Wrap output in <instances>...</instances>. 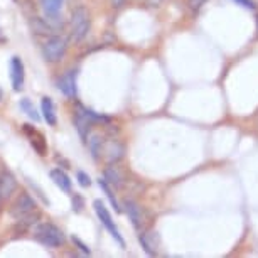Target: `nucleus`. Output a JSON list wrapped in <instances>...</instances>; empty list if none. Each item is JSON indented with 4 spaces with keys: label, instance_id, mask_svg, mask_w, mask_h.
<instances>
[{
    "label": "nucleus",
    "instance_id": "obj_1",
    "mask_svg": "<svg viewBox=\"0 0 258 258\" xmlns=\"http://www.w3.org/2000/svg\"><path fill=\"white\" fill-rule=\"evenodd\" d=\"M37 204L32 199V196L29 192H21L16 198V201L12 203L11 206V216L19 223H26V225H31L32 220L39 218V214L36 213Z\"/></svg>",
    "mask_w": 258,
    "mask_h": 258
},
{
    "label": "nucleus",
    "instance_id": "obj_2",
    "mask_svg": "<svg viewBox=\"0 0 258 258\" xmlns=\"http://www.w3.org/2000/svg\"><path fill=\"white\" fill-rule=\"evenodd\" d=\"M34 238L47 248H57L64 243V233L52 223H41L34 230Z\"/></svg>",
    "mask_w": 258,
    "mask_h": 258
},
{
    "label": "nucleus",
    "instance_id": "obj_3",
    "mask_svg": "<svg viewBox=\"0 0 258 258\" xmlns=\"http://www.w3.org/2000/svg\"><path fill=\"white\" fill-rule=\"evenodd\" d=\"M90 16L86 12L85 7H76L75 11L71 12V19H70V36L71 41L75 42H81L83 39L88 36L90 32Z\"/></svg>",
    "mask_w": 258,
    "mask_h": 258
},
{
    "label": "nucleus",
    "instance_id": "obj_4",
    "mask_svg": "<svg viewBox=\"0 0 258 258\" xmlns=\"http://www.w3.org/2000/svg\"><path fill=\"white\" fill-rule=\"evenodd\" d=\"M96 121H106L105 116H100L93 113L91 110H86L85 106L78 105L76 106V111H75V125H76V130L80 132L81 139L88 137V132L91 128V125L96 123Z\"/></svg>",
    "mask_w": 258,
    "mask_h": 258
},
{
    "label": "nucleus",
    "instance_id": "obj_5",
    "mask_svg": "<svg viewBox=\"0 0 258 258\" xmlns=\"http://www.w3.org/2000/svg\"><path fill=\"white\" fill-rule=\"evenodd\" d=\"M93 208H95V213H96V216H98V220L101 221V225H103L106 230H108V233L111 236H113V240L118 243V245L123 248L125 246V240H123V236H121V233L118 230V226L115 225V221H113V218H111V214L110 211L106 209V206L103 204V201H100V199H96V201L93 203Z\"/></svg>",
    "mask_w": 258,
    "mask_h": 258
},
{
    "label": "nucleus",
    "instance_id": "obj_6",
    "mask_svg": "<svg viewBox=\"0 0 258 258\" xmlns=\"http://www.w3.org/2000/svg\"><path fill=\"white\" fill-rule=\"evenodd\" d=\"M66 51H68L66 39L54 36L46 42L44 47H42V56H44V59L47 62H59L62 57H64Z\"/></svg>",
    "mask_w": 258,
    "mask_h": 258
},
{
    "label": "nucleus",
    "instance_id": "obj_7",
    "mask_svg": "<svg viewBox=\"0 0 258 258\" xmlns=\"http://www.w3.org/2000/svg\"><path fill=\"white\" fill-rule=\"evenodd\" d=\"M24 134L27 135L29 142H31L32 149L36 150L39 155H46L47 154V142H46V137L39 132L37 128H34L31 125H24Z\"/></svg>",
    "mask_w": 258,
    "mask_h": 258
},
{
    "label": "nucleus",
    "instance_id": "obj_8",
    "mask_svg": "<svg viewBox=\"0 0 258 258\" xmlns=\"http://www.w3.org/2000/svg\"><path fill=\"white\" fill-rule=\"evenodd\" d=\"M24 80H26V70L21 57L14 56L11 59V81L14 91H21L24 88Z\"/></svg>",
    "mask_w": 258,
    "mask_h": 258
},
{
    "label": "nucleus",
    "instance_id": "obj_9",
    "mask_svg": "<svg viewBox=\"0 0 258 258\" xmlns=\"http://www.w3.org/2000/svg\"><path fill=\"white\" fill-rule=\"evenodd\" d=\"M16 189H17V181L11 172L0 174V206L16 192Z\"/></svg>",
    "mask_w": 258,
    "mask_h": 258
},
{
    "label": "nucleus",
    "instance_id": "obj_10",
    "mask_svg": "<svg viewBox=\"0 0 258 258\" xmlns=\"http://www.w3.org/2000/svg\"><path fill=\"white\" fill-rule=\"evenodd\" d=\"M123 152L125 149L118 140H108V142H103V145H101V154L105 155L110 164L118 162L123 157Z\"/></svg>",
    "mask_w": 258,
    "mask_h": 258
},
{
    "label": "nucleus",
    "instance_id": "obj_11",
    "mask_svg": "<svg viewBox=\"0 0 258 258\" xmlns=\"http://www.w3.org/2000/svg\"><path fill=\"white\" fill-rule=\"evenodd\" d=\"M57 86H59L61 93L70 96V98H75L76 96V70H70L66 71L64 75L59 78V83H57Z\"/></svg>",
    "mask_w": 258,
    "mask_h": 258
},
{
    "label": "nucleus",
    "instance_id": "obj_12",
    "mask_svg": "<svg viewBox=\"0 0 258 258\" xmlns=\"http://www.w3.org/2000/svg\"><path fill=\"white\" fill-rule=\"evenodd\" d=\"M41 113H42V118L46 120L47 125H51V126L57 125L56 106H54V101H52L49 96H44V98L41 100Z\"/></svg>",
    "mask_w": 258,
    "mask_h": 258
},
{
    "label": "nucleus",
    "instance_id": "obj_13",
    "mask_svg": "<svg viewBox=\"0 0 258 258\" xmlns=\"http://www.w3.org/2000/svg\"><path fill=\"white\" fill-rule=\"evenodd\" d=\"M105 181L108 186H111V189H121L125 184V177H123V174L120 172L118 167L110 165V167L105 170Z\"/></svg>",
    "mask_w": 258,
    "mask_h": 258
},
{
    "label": "nucleus",
    "instance_id": "obj_14",
    "mask_svg": "<svg viewBox=\"0 0 258 258\" xmlns=\"http://www.w3.org/2000/svg\"><path fill=\"white\" fill-rule=\"evenodd\" d=\"M49 176L52 179V182H54L61 191H64V192L71 191V179L62 169H52L49 172Z\"/></svg>",
    "mask_w": 258,
    "mask_h": 258
},
{
    "label": "nucleus",
    "instance_id": "obj_15",
    "mask_svg": "<svg viewBox=\"0 0 258 258\" xmlns=\"http://www.w3.org/2000/svg\"><path fill=\"white\" fill-rule=\"evenodd\" d=\"M139 241L140 245H142L144 251L147 253V255L154 256L157 255V243H155V233L152 231H144L139 235Z\"/></svg>",
    "mask_w": 258,
    "mask_h": 258
},
{
    "label": "nucleus",
    "instance_id": "obj_16",
    "mask_svg": "<svg viewBox=\"0 0 258 258\" xmlns=\"http://www.w3.org/2000/svg\"><path fill=\"white\" fill-rule=\"evenodd\" d=\"M126 214H128L130 221H132V225L140 230L144 225V214H142V208L139 206L137 203L134 201H126Z\"/></svg>",
    "mask_w": 258,
    "mask_h": 258
},
{
    "label": "nucleus",
    "instance_id": "obj_17",
    "mask_svg": "<svg viewBox=\"0 0 258 258\" xmlns=\"http://www.w3.org/2000/svg\"><path fill=\"white\" fill-rule=\"evenodd\" d=\"M64 0H41V7L47 17H57L62 11Z\"/></svg>",
    "mask_w": 258,
    "mask_h": 258
},
{
    "label": "nucleus",
    "instance_id": "obj_18",
    "mask_svg": "<svg viewBox=\"0 0 258 258\" xmlns=\"http://www.w3.org/2000/svg\"><path fill=\"white\" fill-rule=\"evenodd\" d=\"M19 105H21V108H22L24 111H26L27 116H29V118H31V120H34V121H39V120H41V116H39L37 110L34 108L32 101L29 100V98H24V100H21V103H19Z\"/></svg>",
    "mask_w": 258,
    "mask_h": 258
},
{
    "label": "nucleus",
    "instance_id": "obj_19",
    "mask_svg": "<svg viewBox=\"0 0 258 258\" xmlns=\"http://www.w3.org/2000/svg\"><path fill=\"white\" fill-rule=\"evenodd\" d=\"M98 184H100V187L101 189H103V191H105V194H106V198H108L110 199V203H111V206H113L115 209H116V211H121V208H120V204H118V201H116V198H115V194H113V191H111V189H110V186H108V184H106V181H105V179H103V181H101V179H100V181H98Z\"/></svg>",
    "mask_w": 258,
    "mask_h": 258
},
{
    "label": "nucleus",
    "instance_id": "obj_20",
    "mask_svg": "<svg viewBox=\"0 0 258 258\" xmlns=\"http://www.w3.org/2000/svg\"><path fill=\"white\" fill-rule=\"evenodd\" d=\"M76 179H78V184H80L81 187H88V186H91V179H90V176L88 174H85V172H78L76 174Z\"/></svg>",
    "mask_w": 258,
    "mask_h": 258
},
{
    "label": "nucleus",
    "instance_id": "obj_21",
    "mask_svg": "<svg viewBox=\"0 0 258 258\" xmlns=\"http://www.w3.org/2000/svg\"><path fill=\"white\" fill-rule=\"evenodd\" d=\"M71 240H73V243H75V245H76L78 248H80V250H81L83 253H85V255H90V253H91V250H90V246H86V245H85V243H83V241L80 240V238L73 236V238H71Z\"/></svg>",
    "mask_w": 258,
    "mask_h": 258
},
{
    "label": "nucleus",
    "instance_id": "obj_22",
    "mask_svg": "<svg viewBox=\"0 0 258 258\" xmlns=\"http://www.w3.org/2000/svg\"><path fill=\"white\" fill-rule=\"evenodd\" d=\"M233 2H236L238 6H241L245 9H250V11H255V9H256L255 0H233Z\"/></svg>",
    "mask_w": 258,
    "mask_h": 258
},
{
    "label": "nucleus",
    "instance_id": "obj_23",
    "mask_svg": "<svg viewBox=\"0 0 258 258\" xmlns=\"http://www.w3.org/2000/svg\"><path fill=\"white\" fill-rule=\"evenodd\" d=\"M83 208V199L78 196V194H75V198H73V209H75L76 213H80Z\"/></svg>",
    "mask_w": 258,
    "mask_h": 258
},
{
    "label": "nucleus",
    "instance_id": "obj_24",
    "mask_svg": "<svg viewBox=\"0 0 258 258\" xmlns=\"http://www.w3.org/2000/svg\"><path fill=\"white\" fill-rule=\"evenodd\" d=\"M204 2H206V0H189V7H191L192 11H198Z\"/></svg>",
    "mask_w": 258,
    "mask_h": 258
},
{
    "label": "nucleus",
    "instance_id": "obj_25",
    "mask_svg": "<svg viewBox=\"0 0 258 258\" xmlns=\"http://www.w3.org/2000/svg\"><path fill=\"white\" fill-rule=\"evenodd\" d=\"M111 4H113V7H121L125 4V0H111Z\"/></svg>",
    "mask_w": 258,
    "mask_h": 258
},
{
    "label": "nucleus",
    "instance_id": "obj_26",
    "mask_svg": "<svg viewBox=\"0 0 258 258\" xmlns=\"http://www.w3.org/2000/svg\"><path fill=\"white\" fill-rule=\"evenodd\" d=\"M0 100H2V90H0Z\"/></svg>",
    "mask_w": 258,
    "mask_h": 258
},
{
    "label": "nucleus",
    "instance_id": "obj_27",
    "mask_svg": "<svg viewBox=\"0 0 258 258\" xmlns=\"http://www.w3.org/2000/svg\"><path fill=\"white\" fill-rule=\"evenodd\" d=\"M256 26H258V17H256Z\"/></svg>",
    "mask_w": 258,
    "mask_h": 258
}]
</instances>
